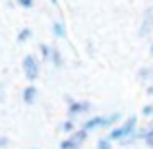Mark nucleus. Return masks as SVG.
<instances>
[{
    "label": "nucleus",
    "mask_w": 153,
    "mask_h": 149,
    "mask_svg": "<svg viewBox=\"0 0 153 149\" xmlns=\"http://www.w3.org/2000/svg\"><path fill=\"white\" fill-rule=\"evenodd\" d=\"M136 132H138V116L130 114L120 126L111 128V132H108L107 138L111 139V142H124L126 143V139L136 138Z\"/></svg>",
    "instance_id": "nucleus-1"
},
{
    "label": "nucleus",
    "mask_w": 153,
    "mask_h": 149,
    "mask_svg": "<svg viewBox=\"0 0 153 149\" xmlns=\"http://www.w3.org/2000/svg\"><path fill=\"white\" fill-rule=\"evenodd\" d=\"M122 118L120 112H112V114H95L91 118H87L83 122V130L91 132V130H99V128H114V124Z\"/></svg>",
    "instance_id": "nucleus-2"
},
{
    "label": "nucleus",
    "mask_w": 153,
    "mask_h": 149,
    "mask_svg": "<svg viewBox=\"0 0 153 149\" xmlns=\"http://www.w3.org/2000/svg\"><path fill=\"white\" fill-rule=\"evenodd\" d=\"M22 70H23V76H25L27 82L35 83L41 76V64H39V58L35 54H25L22 60Z\"/></svg>",
    "instance_id": "nucleus-3"
},
{
    "label": "nucleus",
    "mask_w": 153,
    "mask_h": 149,
    "mask_svg": "<svg viewBox=\"0 0 153 149\" xmlns=\"http://www.w3.org/2000/svg\"><path fill=\"white\" fill-rule=\"evenodd\" d=\"M91 110V103L89 101H78V99H68V108H66V114L70 120L78 118L79 114H87Z\"/></svg>",
    "instance_id": "nucleus-4"
},
{
    "label": "nucleus",
    "mask_w": 153,
    "mask_h": 149,
    "mask_svg": "<svg viewBox=\"0 0 153 149\" xmlns=\"http://www.w3.org/2000/svg\"><path fill=\"white\" fill-rule=\"evenodd\" d=\"M151 31H153V4L143 10L142 25H140V29H138V35H140V37H147Z\"/></svg>",
    "instance_id": "nucleus-5"
},
{
    "label": "nucleus",
    "mask_w": 153,
    "mask_h": 149,
    "mask_svg": "<svg viewBox=\"0 0 153 149\" xmlns=\"http://www.w3.org/2000/svg\"><path fill=\"white\" fill-rule=\"evenodd\" d=\"M37 97H39V89H37L35 83H29V85L23 89V93H22V99H23L25 105H33L35 101H37Z\"/></svg>",
    "instance_id": "nucleus-6"
},
{
    "label": "nucleus",
    "mask_w": 153,
    "mask_h": 149,
    "mask_svg": "<svg viewBox=\"0 0 153 149\" xmlns=\"http://www.w3.org/2000/svg\"><path fill=\"white\" fill-rule=\"evenodd\" d=\"M52 35L58 39H64L68 35V29H66V23L62 21V19H56V21H52Z\"/></svg>",
    "instance_id": "nucleus-7"
},
{
    "label": "nucleus",
    "mask_w": 153,
    "mask_h": 149,
    "mask_svg": "<svg viewBox=\"0 0 153 149\" xmlns=\"http://www.w3.org/2000/svg\"><path fill=\"white\" fill-rule=\"evenodd\" d=\"M51 62H52V66L54 68H62L64 66V58H62V52H60L56 47H52V50H51Z\"/></svg>",
    "instance_id": "nucleus-8"
},
{
    "label": "nucleus",
    "mask_w": 153,
    "mask_h": 149,
    "mask_svg": "<svg viewBox=\"0 0 153 149\" xmlns=\"http://www.w3.org/2000/svg\"><path fill=\"white\" fill-rule=\"evenodd\" d=\"M31 37H33V29H31V27H22V29L18 31L16 41H18V43H25V41H29Z\"/></svg>",
    "instance_id": "nucleus-9"
},
{
    "label": "nucleus",
    "mask_w": 153,
    "mask_h": 149,
    "mask_svg": "<svg viewBox=\"0 0 153 149\" xmlns=\"http://www.w3.org/2000/svg\"><path fill=\"white\" fill-rule=\"evenodd\" d=\"M87 136H89V132H85L83 128H79V130H76L74 134L70 136V138L74 139L76 143H79V145H83V143H85V139H87Z\"/></svg>",
    "instance_id": "nucleus-10"
},
{
    "label": "nucleus",
    "mask_w": 153,
    "mask_h": 149,
    "mask_svg": "<svg viewBox=\"0 0 153 149\" xmlns=\"http://www.w3.org/2000/svg\"><path fill=\"white\" fill-rule=\"evenodd\" d=\"M60 130L62 132H66V134H74L76 132V126H74V120H70V118H66L62 124H60Z\"/></svg>",
    "instance_id": "nucleus-11"
},
{
    "label": "nucleus",
    "mask_w": 153,
    "mask_h": 149,
    "mask_svg": "<svg viewBox=\"0 0 153 149\" xmlns=\"http://www.w3.org/2000/svg\"><path fill=\"white\" fill-rule=\"evenodd\" d=\"M79 147H82V145H79V143H76L72 138L62 139V142H60V149H79Z\"/></svg>",
    "instance_id": "nucleus-12"
},
{
    "label": "nucleus",
    "mask_w": 153,
    "mask_h": 149,
    "mask_svg": "<svg viewBox=\"0 0 153 149\" xmlns=\"http://www.w3.org/2000/svg\"><path fill=\"white\" fill-rule=\"evenodd\" d=\"M138 78H142V82L153 78V68H142V70L138 72Z\"/></svg>",
    "instance_id": "nucleus-13"
},
{
    "label": "nucleus",
    "mask_w": 153,
    "mask_h": 149,
    "mask_svg": "<svg viewBox=\"0 0 153 149\" xmlns=\"http://www.w3.org/2000/svg\"><path fill=\"white\" fill-rule=\"evenodd\" d=\"M95 149H112V142L108 138H101L97 142V145H95Z\"/></svg>",
    "instance_id": "nucleus-14"
},
{
    "label": "nucleus",
    "mask_w": 153,
    "mask_h": 149,
    "mask_svg": "<svg viewBox=\"0 0 153 149\" xmlns=\"http://www.w3.org/2000/svg\"><path fill=\"white\" fill-rule=\"evenodd\" d=\"M143 143H146L149 149H153V128H147L146 136H143Z\"/></svg>",
    "instance_id": "nucleus-15"
},
{
    "label": "nucleus",
    "mask_w": 153,
    "mask_h": 149,
    "mask_svg": "<svg viewBox=\"0 0 153 149\" xmlns=\"http://www.w3.org/2000/svg\"><path fill=\"white\" fill-rule=\"evenodd\" d=\"M39 49H41V54H43V58H45V60H49V58H51V50H52V47H49L47 43H41V45H39Z\"/></svg>",
    "instance_id": "nucleus-16"
},
{
    "label": "nucleus",
    "mask_w": 153,
    "mask_h": 149,
    "mask_svg": "<svg viewBox=\"0 0 153 149\" xmlns=\"http://www.w3.org/2000/svg\"><path fill=\"white\" fill-rule=\"evenodd\" d=\"M142 116H146V118H151L153 116V105L151 103H147V105L142 107Z\"/></svg>",
    "instance_id": "nucleus-17"
},
{
    "label": "nucleus",
    "mask_w": 153,
    "mask_h": 149,
    "mask_svg": "<svg viewBox=\"0 0 153 149\" xmlns=\"http://www.w3.org/2000/svg\"><path fill=\"white\" fill-rule=\"evenodd\" d=\"M16 2H18V6H22L23 10H29V8H33L35 0H16Z\"/></svg>",
    "instance_id": "nucleus-18"
},
{
    "label": "nucleus",
    "mask_w": 153,
    "mask_h": 149,
    "mask_svg": "<svg viewBox=\"0 0 153 149\" xmlns=\"http://www.w3.org/2000/svg\"><path fill=\"white\" fill-rule=\"evenodd\" d=\"M8 143H10V139H8V138H4V136H0V149H2V147H6Z\"/></svg>",
    "instance_id": "nucleus-19"
},
{
    "label": "nucleus",
    "mask_w": 153,
    "mask_h": 149,
    "mask_svg": "<svg viewBox=\"0 0 153 149\" xmlns=\"http://www.w3.org/2000/svg\"><path fill=\"white\" fill-rule=\"evenodd\" d=\"M149 52H151V54H153V41H151V47H149Z\"/></svg>",
    "instance_id": "nucleus-20"
},
{
    "label": "nucleus",
    "mask_w": 153,
    "mask_h": 149,
    "mask_svg": "<svg viewBox=\"0 0 153 149\" xmlns=\"http://www.w3.org/2000/svg\"><path fill=\"white\" fill-rule=\"evenodd\" d=\"M29 149H39V147H29Z\"/></svg>",
    "instance_id": "nucleus-21"
}]
</instances>
